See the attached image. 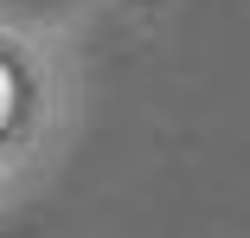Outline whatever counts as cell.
I'll list each match as a JSON object with an SVG mask.
<instances>
[{
  "label": "cell",
  "instance_id": "obj_1",
  "mask_svg": "<svg viewBox=\"0 0 250 238\" xmlns=\"http://www.w3.org/2000/svg\"><path fill=\"white\" fill-rule=\"evenodd\" d=\"M7 103H13V77H7V65H0V116H7Z\"/></svg>",
  "mask_w": 250,
  "mask_h": 238
}]
</instances>
